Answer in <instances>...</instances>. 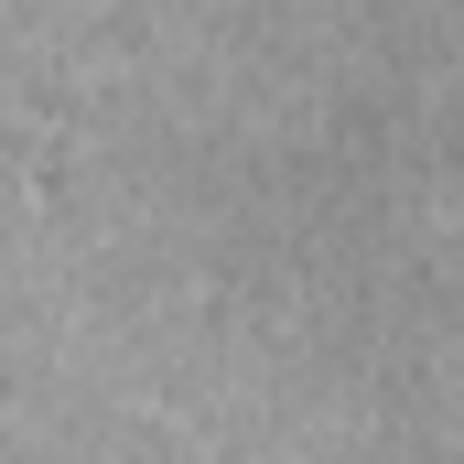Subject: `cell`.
I'll return each instance as SVG.
<instances>
[{"label":"cell","mask_w":464,"mask_h":464,"mask_svg":"<svg viewBox=\"0 0 464 464\" xmlns=\"http://www.w3.org/2000/svg\"><path fill=\"white\" fill-rule=\"evenodd\" d=\"M303 11H314V22H335V11H346V0H303Z\"/></svg>","instance_id":"1"}]
</instances>
